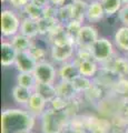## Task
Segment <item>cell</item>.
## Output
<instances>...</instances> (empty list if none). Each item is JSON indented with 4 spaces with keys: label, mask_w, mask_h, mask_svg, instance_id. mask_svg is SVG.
Masks as SVG:
<instances>
[{
    "label": "cell",
    "mask_w": 128,
    "mask_h": 133,
    "mask_svg": "<svg viewBox=\"0 0 128 133\" xmlns=\"http://www.w3.org/2000/svg\"><path fill=\"white\" fill-rule=\"evenodd\" d=\"M124 132H125V133H128V124L126 125V128H125V130H124Z\"/></svg>",
    "instance_id": "39"
},
{
    "label": "cell",
    "mask_w": 128,
    "mask_h": 133,
    "mask_svg": "<svg viewBox=\"0 0 128 133\" xmlns=\"http://www.w3.org/2000/svg\"><path fill=\"white\" fill-rule=\"evenodd\" d=\"M56 89H57V95H59L61 98H65L67 100H71L79 95V93L77 92V90L74 87L72 82H70V81L59 80L58 83L56 84Z\"/></svg>",
    "instance_id": "19"
},
{
    "label": "cell",
    "mask_w": 128,
    "mask_h": 133,
    "mask_svg": "<svg viewBox=\"0 0 128 133\" xmlns=\"http://www.w3.org/2000/svg\"><path fill=\"white\" fill-rule=\"evenodd\" d=\"M35 119L28 110L5 109L1 113V133H32Z\"/></svg>",
    "instance_id": "1"
},
{
    "label": "cell",
    "mask_w": 128,
    "mask_h": 133,
    "mask_svg": "<svg viewBox=\"0 0 128 133\" xmlns=\"http://www.w3.org/2000/svg\"><path fill=\"white\" fill-rule=\"evenodd\" d=\"M1 2L2 3H6V2H8V0H1Z\"/></svg>",
    "instance_id": "41"
},
{
    "label": "cell",
    "mask_w": 128,
    "mask_h": 133,
    "mask_svg": "<svg viewBox=\"0 0 128 133\" xmlns=\"http://www.w3.org/2000/svg\"><path fill=\"white\" fill-rule=\"evenodd\" d=\"M77 47L71 42H67L64 44L52 45L49 49V55L51 59L57 63H65V62L71 61L75 58Z\"/></svg>",
    "instance_id": "5"
},
{
    "label": "cell",
    "mask_w": 128,
    "mask_h": 133,
    "mask_svg": "<svg viewBox=\"0 0 128 133\" xmlns=\"http://www.w3.org/2000/svg\"><path fill=\"white\" fill-rule=\"evenodd\" d=\"M20 33L32 40H35L37 37L40 36L38 21L30 18H27V17H23L21 19V24H20Z\"/></svg>",
    "instance_id": "15"
},
{
    "label": "cell",
    "mask_w": 128,
    "mask_h": 133,
    "mask_svg": "<svg viewBox=\"0 0 128 133\" xmlns=\"http://www.w3.org/2000/svg\"><path fill=\"white\" fill-rule=\"evenodd\" d=\"M36 65L37 62L30 56L29 52H18L14 66L18 71V73H34Z\"/></svg>",
    "instance_id": "10"
},
{
    "label": "cell",
    "mask_w": 128,
    "mask_h": 133,
    "mask_svg": "<svg viewBox=\"0 0 128 133\" xmlns=\"http://www.w3.org/2000/svg\"><path fill=\"white\" fill-rule=\"evenodd\" d=\"M75 62L78 65V70H79L80 76L87 77V78H90V79H94L97 76V73L99 71V68H100V66H98L99 63L97 61H95L94 59L75 61Z\"/></svg>",
    "instance_id": "16"
},
{
    "label": "cell",
    "mask_w": 128,
    "mask_h": 133,
    "mask_svg": "<svg viewBox=\"0 0 128 133\" xmlns=\"http://www.w3.org/2000/svg\"><path fill=\"white\" fill-rule=\"evenodd\" d=\"M31 2V0H8V3L16 10L22 11L29 3Z\"/></svg>",
    "instance_id": "34"
},
{
    "label": "cell",
    "mask_w": 128,
    "mask_h": 133,
    "mask_svg": "<svg viewBox=\"0 0 128 133\" xmlns=\"http://www.w3.org/2000/svg\"><path fill=\"white\" fill-rule=\"evenodd\" d=\"M58 22L57 19H48L42 17L40 20H38V26H39V35L42 37H46L50 30L53 28V26Z\"/></svg>",
    "instance_id": "30"
},
{
    "label": "cell",
    "mask_w": 128,
    "mask_h": 133,
    "mask_svg": "<svg viewBox=\"0 0 128 133\" xmlns=\"http://www.w3.org/2000/svg\"><path fill=\"white\" fill-rule=\"evenodd\" d=\"M93 82H94L93 79L84 77V76H79L72 81V84H74V87H75V89L77 90L78 93L84 94L86 91L93 85Z\"/></svg>",
    "instance_id": "27"
},
{
    "label": "cell",
    "mask_w": 128,
    "mask_h": 133,
    "mask_svg": "<svg viewBox=\"0 0 128 133\" xmlns=\"http://www.w3.org/2000/svg\"><path fill=\"white\" fill-rule=\"evenodd\" d=\"M106 18V14L100 1H90L88 3L86 20L90 23H97Z\"/></svg>",
    "instance_id": "13"
},
{
    "label": "cell",
    "mask_w": 128,
    "mask_h": 133,
    "mask_svg": "<svg viewBox=\"0 0 128 133\" xmlns=\"http://www.w3.org/2000/svg\"><path fill=\"white\" fill-rule=\"evenodd\" d=\"M57 12H58V8L51 5V3H49L47 7L44 8V17L45 18L57 19Z\"/></svg>",
    "instance_id": "33"
},
{
    "label": "cell",
    "mask_w": 128,
    "mask_h": 133,
    "mask_svg": "<svg viewBox=\"0 0 128 133\" xmlns=\"http://www.w3.org/2000/svg\"><path fill=\"white\" fill-rule=\"evenodd\" d=\"M65 27H66V32H67V36H68L69 40L71 41L72 43L76 44L78 35H79V31H80V29L82 27V23L71 20V21L68 22L67 24H65Z\"/></svg>",
    "instance_id": "28"
},
{
    "label": "cell",
    "mask_w": 128,
    "mask_h": 133,
    "mask_svg": "<svg viewBox=\"0 0 128 133\" xmlns=\"http://www.w3.org/2000/svg\"><path fill=\"white\" fill-rule=\"evenodd\" d=\"M86 127L89 133H111L113 123L106 116L86 114Z\"/></svg>",
    "instance_id": "6"
},
{
    "label": "cell",
    "mask_w": 128,
    "mask_h": 133,
    "mask_svg": "<svg viewBox=\"0 0 128 133\" xmlns=\"http://www.w3.org/2000/svg\"><path fill=\"white\" fill-rule=\"evenodd\" d=\"M79 76H80V73H79V70H78V65L76 64V62L74 60L65 62V63H61L59 69H58L59 80L72 82Z\"/></svg>",
    "instance_id": "12"
},
{
    "label": "cell",
    "mask_w": 128,
    "mask_h": 133,
    "mask_svg": "<svg viewBox=\"0 0 128 133\" xmlns=\"http://www.w3.org/2000/svg\"><path fill=\"white\" fill-rule=\"evenodd\" d=\"M40 119L42 133H66L69 131L71 118L66 110H53L48 108Z\"/></svg>",
    "instance_id": "2"
},
{
    "label": "cell",
    "mask_w": 128,
    "mask_h": 133,
    "mask_svg": "<svg viewBox=\"0 0 128 133\" xmlns=\"http://www.w3.org/2000/svg\"><path fill=\"white\" fill-rule=\"evenodd\" d=\"M71 3L58 8V12H57V20H58L59 22L64 23V24H67L68 22L71 21Z\"/></svg>",
    "instance_id": "31"
},
{
    "label": "cell",
    "mask_w": 128,
    "mask_h": 133,
    "mask_svg": "<svg viewBox=\"0 0 128 133\" xmlns=\"http://www.w3.org/2000/svg\"><path fill=\"white\" fill-rule=\"evenodd\" d=\"M123 2H124V5H127V3H128V0H123Z\"/></svg>",
    "instance_id": "40"
},
{
    "label": "cell",
    "mask_w": 128,
    "mask_h": 133,
    "mask_svg": "<svg viewBox=\"0 0 128 133\" xmlns=\"http://www.w3.org/2000/svg\"><path fill=\"white\" fill-rule=\"evenodd\" d=\"M18 51L12 45L11 41H2L1 42V64L3 68H9L15 65Z\"/></svg>",
    "instance_id": "14"
},
{
    "label": "cell",
    "mask_w": 128,
    "mask_h": 133,
    "mask_svg": "<svg viewBox=\"0 0 128 133\" xmlns=\"http://www.w3.org/2000/svg\"><path fill=\"white\" fill-rule=\"evenodd\" d=\"M32 93H34V90L23 88V87H20L18 84H16L11 91V94H12V98H14L15 102L21 107L27 105V103L29 102Z\"/></svg>",
    "instance_id": "20"
},
{
    "label": "cell",
    "mask_w": 128,
    "mask_h": 133,
    "mask_svg": "<svg viewBox=\"0 0 128 133\" xmlns=\"http://www.w3.org/2000/svg\"><path fill=\"white\" fill-rule=\"evenodd\" d=\"M34 76L39 83H55L56 78L58 77V70L55 69L52 63L45 61L37 63Z\"/></svg>",
    "instance_id": "7"
},
{
    "label": "cell",
    "mask_w": 128,
    "mask_h": 133,
    "mask_svg": "<svg viewBox=\"0 0 128 133\" xmlns=\"http://www.w3.org/2000/svg\"><path fill=\"white\" fill-rule=\"evenodd\" d=\"M108 91H111V90L106 88V87H104L102 84H100V83L94 81L93 85L84 93V98L82 99H84L85 101L89 102L90 104L98 107L107 97H108Z\"/></svg>",
    "instance_id": "8"
},
{
    "label": "cell",
    "mask_w": 128,
    "mask_h": 133,
    "mask_svg": "<svg viewBox=\"0 0 128 133\" xmlns=\"http://www.w3.org/2000/svg\"><path fill=\"white\" fill-rule=\"evenodd\" d=\"M115 45L108 38L105 37H99L92 47L90 52L95 61H97L99 64H106L115 57L114 52Z\"/></svg>",
    "instance_id": "3"
},
{
    "label": "cell",
    "mask_w": 128,
    "mask_h": 133,
    "mask_svg": "<svg viewBox=\"0 0 128 133\" xmlns=\"http://www.w3.org/2000/svg\"><path fill=\"white\" fill-rule=\"evenodd\" d=\"M26 110H28L34 116H41L45 111L48 109V102L45 100L41 95L38 93L34 92L31 94L29 102L27 103V105L25 107Z\"/></svg>",
    "instance_id": "11"
},
{
    "label": "cell",
    "mask_w": 128,
    "mask_h": 133,
    "mask_svg": "<svg viewBox=\"0 0 128 133\" xmlns=\"http://www.w3.org/2000/svg\"><path fill=\"white\" fill-rule=\"evenodd\" d=\"M102 65H108L120 78H128V58L126 57L116 56L108 63L102 64Z\"/></svg>",
    "instance_id": "17"
},
{
    "label": "cell",
    "mask_w": 128,
    "mask_h": 133,
    "mask_svg": "<svg viewBox=\"0 0 128 133\" xmlns=\"http://www.w3.org/2000/svg\"><path fill=\"white\" fill-rule=\"evenodd\" d=\"M28 52H29L30 56L36 60L37 63L47 61V56H48L47 49L42 47V45H40L39 43H37L35 40H34V43H32V45L30 47Z\"/></svg>",
    "instance_id": "24"
},
{
    "label": "cell",
    "mask_w": 128,
    "mask_h": 133,
    "mask_svg": "<svg viewBox=\"0 0 128 133\" xmlns=\"http://www.w3.org/2000/svg\"><path fill=\"white\" fill-rule=\"evenodd\" d=\"M90 1H100V2H101L102 0H90Z\"/></svg>",
    "instance_id": "42"
},
{
    "label": "cell",
    "mask_w": 128,
    "mask_h": 133,
    "mask_svg": "<svg viewBox=\"0 0 128 133\" xmlns=\"http://www.w3.org/2000/svg\"><path fill=\"white\" fill-rule=\"evenodd\" d=\"M22 12L25 14V17L30 18V19H34V20H37V21L40 20L44 17V9L42 8L37 7L32 2H30L29 5L25 8V9L22 10Z\"/></svg>",
    "instance_id": "29"
},
{
    "label": "cell",
    "mask_w": 128,
    "mask_h": 133,
    "mask_svg": "<svg viewBox=\"0 0 128 133\" xmlns=\"http://www.w3.org/2000/svg\"><path fill=\"white\" fill-rule=\"evenodd\" d=\"M16 82L17 84L20 87H23V88L27 89H31L34 90L36 87V78L34 76V73H22L19 72L17 78H16Z\"/></svg>",
    "instance_id": "26"
},
{
    "label": "cell",
    "mask_w": 128,
    "mask_h": 133,
    "mask_svg": "<svg viewBox=\"0 0 128 133\" xmlns=\"http://www.w3.org/2000/svg\"><path fill=\"white\" fill-rule=\"evenodd\" d=\"M68 102H69V100L57 95L55 99H52L51 101L48 103V108L53 109V110H66L68 107Z\"/></svg>",
    "instance_id": "32"
},
{
    "label": "cell",
    "mask_w": 128,
    "mask_h": 133,
    "mask_svg": "<svg viewBox=\"0 0 128 133\" xmlns=\"http://www.w3.org/2000/svg\"><path fill=\"white\" fill-rule=\"evenodd\" d=\"M88 2L85 0H74L71 3V20L82 23L86 20Z\"/></svg>",
    "instance_id": "18"
},
{
    "label": "cell",
    "mask_w": 128,
    "mask_h": 133,
    "mask_svg": "<svg viewBox=\"0 0 128 133\" xmlns=\"http://www.w3.org/2000/svg\"><path fill=\"white\" fill-rule=\"evenodd\" d=\"M74 133H89L88 131H79V132H74Z\"/></svg>",
    "instance_id": "38"
},
{
    "label": "cell",
    "mask_w": 128,
    "mask_h": 133,
    "mask_svg": "<svg viewBox=\"0 0 128 133\" xmlns=\"http://www.w3.org/2000/svg\"><path fill=\"white\" fill-rule=\"evenodd\" d=\"M21 20L11 9L1 11V35L3 38H12L20 32Z\"/></svg>",
    "instance_id": "4"
},
{
    "label": "cell",
    "mask_w": 128,
    "mask_h": 133,
    "mask_svg": "<svg viewBox=\"0 0 128 133\" xmlns=\"http://www.w3.org/2000/svg\"><path fill=\"white\" fill-rule=\"evenodd\" d=\"M34 92L41 95L46 101L49 103L52 99L57 97V89L55 83H36Z\"/></svg>",
    "instance_id": "21"
},
{
    "label": "cell",
    "mask_w": 128,
    "mask_h": 133,
    "mask_svg": "<svg viewBox=\"0 0 128 133\" xmlns=\"http://www.w3.org/2000/svg\"><path fill=\"white\" fill-rule=\"evenodd\" d=\"M114 44L123 52L128 53V27H119L114 33Z\"/></svg>",
    "instance_id": "22"
},
{
    "label": "cell",
    "mask_w": 128,
    "mask_h": 133,
    "mask_svg": "<svg viewBox=\"0 0 128 133\" xmlns=\"http://www.w3.org/2000/svg\"><path fill=\"white\" fill-rule=\"evenodd\" d=\"M31 2L34 3V5H36L37 7L42 8V9L50 3V2H49V0H31Z\"/></svg>",
    "instance_id": "37"
},
{
    "label": "cell",
    "mask_w": 128,
    "mask_h": 133,
    "mask_svg": "<svg viewBox=\"0 0 128 133\" xmlns=\"http://www.w3.org/2000/svg\"><path fill=\"white\" fill-rule=\"evenodd\" d=\"M117 16H118V20L123 23V26L128 27V3L123 6V8L118 12Z\"/></svg>",
    "instance_id": "35"
},
{
    "label": "cell",
    "mask_w": 128,
    "mask_h": 133,
    "mask_svg": "<svg viewBox=\"0 0 128 133\" xmlns=\"http://www.w3.org/2000/svg\"><path fill=\"white\" fill-rule=\"evenodd\" d=\"M99 38L98 31L93 24H82L77 38L76 45L77 48H86L90 49V47L96 42Z\"/></svg>",
    "instance_id": "9"
},
{
    "label": "cell",
    "mask_w": 128,
    "mask_h": 133,
    "mask_svg": "<svg viewBox=\"0 0 128 133\" xmlns=\"http://www.w3.org/2000/svg\"><path fill=\"white\" fill-rule=\"evenodd\" d=\"M102 7H104L106 17L107 16H117L118 12L124 6L123 0H102Z\"/></svg>",
    "instance_id": "25"
},
{
    "label": "cell",
    "mask_w": 128,
    "mask_h": 133,
    "mask_svg": "<svg viewBox=\"0 0 128 133\" xmlns=\"http://www.w3.org/2000/svg\"><path fill=\"white\" fill-rule=\"evenodd\" d=\"M74 0H49V2L53 5L55 7L57 8H60L63 6H66V5H69V3H71Z\"/></svg>",
    "instance_id": "36"
},
{
    "label": "cell",
    "mask_w": 128,
    "mask_h": 133,
    "mask_svg": "<svg viewBox=\"0 0 128 133\" xmlns=\"http://www.w3.org/2000/svg\"><path fill=\"white\" fill-rule=\"evenodd\" d=\"M11 43L18 52H28L32 43H34V40L19 32L18 35H16L11 38Z\"/></svg>",
    "instance_id": "23"
}]
</instances>
